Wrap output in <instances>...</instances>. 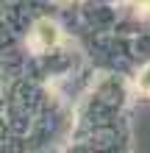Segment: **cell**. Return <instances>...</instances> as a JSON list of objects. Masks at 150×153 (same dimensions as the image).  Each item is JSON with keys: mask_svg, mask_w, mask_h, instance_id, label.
I'll list each match as a JSON object with an SVG mask.
<instances>
[{"mask_svg": "<svg viewBox=\"0 0 150 153\" xmlns=\"http://www.w3.org/2000/svg\"><path fill=\"white\" fill-rule=\"evenodd\" d=\"M134 6H139V8H145V11H150V0H131Z\"/></svg>", "mask_w": 150, "mask_h": 153, "instance_id": "3", "label": "cell"}, {"mask_svg": "<svg viewBox=\"0 0 150 153\" xmlns=\"http://www.w3.org/2000/svg\"><path fill=\"white\" fill-rule=\"evenodd\" d=\"M61 42V28L58 22L47 20V17H42V20H36V25H33L31 31V45L36 48L39 53H45L50 48H56V45Z\"/></svg>", "mask_w": 150, "mask_h": 153, "instance_id": "1", "label": "cell"}, {"mask_svg": "<svg viewBox=\"0 0 150 153\" xmlns=\"http://www.w3.org/2000/svg\"><path fill=\"white\" fill-rule=\"evenodd\" d=\"M53 3H58V6H64V3H72V0H53Z\"/></svg>", "mask_w": 150, "mask_h": 153, "instance_id": "4", "label": "cell"}, {"mask_svg": "<svg viewBox=\"0 0 150 153\" xmlns=\"http://www.w3.org/2000/svg\"><path fill=\"white\" fill-rule=\"evenodd\" d=\"M136 86H139V92H145V95H150V64L139 73V78H136Z\"/></svg>", "mask_w": 150, "mask_h": 153, "instance_id": "2", "label": "cell"}]
</instances>
